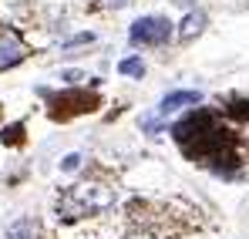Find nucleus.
<instances>
[{"label":"nucleus","mask_w":249,"mask_h":239,"mask_svg":"<svg viewBox=\"0 0 249 239\" xmlns=\"http://www.w3.org/2000/svg\"><path fill=\"white\" fill-rule=\"evenodd\" d=\"M115 205V189L111 185H101V182H81L74 189H68L61 199H57V212L64 219H81L91 212H105Z\"/></svg>","instance_id":"f257e3e1"},{"label":"nucleus","mask_w":249,"mask_h":239,"mask_svg":"<svg viewBox=\"0 0 249 239\" xmlns=\"http://www.w3.org/2000/svg\"><path fill=\"white\" fill-rule=\"evenodd\" d=\"M199 101H202L199 91H168L162 98V105H159V118H168V115H175L182 108H196Z\"/></svg>","instance_id":"20e7f679"},{"label":"nucleus","mask_w":249,"mask_h":239,"mask_svg":"<svg viewBox=\"0 0 249 239\" xmlns=\"http://www.w3.org/2000/svg\"><path fill=\"white\" fill-rule=\"evenodd\" d=\"M175 3H178V7H192L196 0H175Z\"/></svg>","instance_id":"f8f14e48"},{"label":"nucleus","mask_w":249,"mask_h":239,"mask_svg":"<svg viewBox=\"0 0 249 239\" xmlns=\"http://www.w3.org/2000/svg\"><path fill=\"white\" fill-rule=\"evenodd\" d=\"M131 239H148V236H131Z\"/></svg>","instance_id":"ddd939ff"},{"label":"nucleus","mask_w":249,"mask_h":239,"mask_svg":"<svg viewBox=\"0 0 249 239\" xmlns=\"http://www.w3.org/2000/svg\"><path fill=\"white\" fill-rule=\"evenodd\" d=\"M108 7H124V3H131V0H105Z\"/></svg>","instance_id":"9b49d317"},{"label":"nucleus","mask_w":249,"mask_h":239,"mask_svg":"<svg viewBox=\"0 0 249 239\" xmlns=\"http://www.w3.org/2000/svg\"><path fill=\"white\" fill-rule=\"evenodd\" d=\"M27 57V47H24V40L17 31H10V27H0V71H7V68H14V64H20Z\"/></svg>","instance_id":"7ed1b4c3"},{"label":"nucleus","mask_w":249,"mask_h":239,"mask_svg":"<svg viewBox=\"0 0 249 239\" xmlns=\"http://www.w3.org/2000/svg\"><path fill=\"white\" fill-rule=\"evenodd\" d=\"M118 71L128 74V78H142V74H145V61H142V57H124L122 64H118Z\"/></svg>","instance_id":"0eeeda50"},{"label":"nucleus","mask_w":249,"mask_h":239,"mask_svg":"<svg viewBox=\"0 0 249 239\" xmlns=\"http://www.w3.org/2000/svg\"><path fill=\"white\" fill-rule=\"evenodd\" d=\"M172 24L159 14H148V17H138L131 27H128V40L131 47H165L172 40Z\"/></svg>","instance_id":"f03ea898"},{"label":"nucleus","mask_w":249,"mask_h":239,"mask_svg":"<svg viewBox=\"0 0 249 239\" xmlns=\"http://www.w3.org/2000/svg\"><path fill=\"white\" fill-rule=\"evenodd\" d=\"M202 27H206V14H202V10H196V14H189V17L182 20L178 37H182V40H192L196 34H202Z\"/></svg>","instance_id":"423d86ee"},{"label":"nucleus","mask_w":249,"mask_h":239,"mask_svg":"<svg viewBox=\"0 0 249 239\" xmlns=\"http://www.w3.org/2000/svg\"><path fill=\"white\" fill-rule=\"evenodd\" d=\"M94 34H74L71 40H64V51H71V47H81V44H91Z\"/></svg>","instance_id":"9d476101"},{"label":"nucleus","mask_w":249,"mask_h":239,"mask_svg":"<svg viewBox=\"0 0 249 239\" xmlns=\"http://www.w3.org/2000/svg\"><path fill=\"white\" fill-rule=\"evenodd\" d=\"M7 239H41V226L24 216V219H17V222L7 226Z\"/></svg>","instance_id":"39448f33"},{"label":"nucleus","mask_w":249,"mask_h":239,"mask_svg":"<svg viewBox=\"0 0 249 239\" xmlns=\"http://www.w3.org/2000/svg\"><path fill=\"white\" fill-rule=\"evenodd\" d=\"M78 168H81V155H78V152L61 159V172H78Z\"/></svg>","instance_id":"1a4fd4ad"},{"label":"nucleus","mask_w":249,"mask_h":239,"mask_svg":"<svg viewBox=\"0 0 249 239\" xmlns=\"http://www.w3.org/2000/svg\"><path fill=\"white\" fill-rule=\"evenodd\" d=\"M20 138H24V125H10V128H3V135H0L3 145H17Z\"/></svg>","instance_id":"6e6552de"}]
</instances>
